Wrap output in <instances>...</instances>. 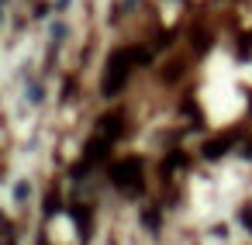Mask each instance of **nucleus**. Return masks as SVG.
I'll return each instance as SVG.
<instances>
[{"mask_svg": "<svg viewBox=\"0 0 252 245\" xmlns=\"http://www.w3.org/2000/svg\"><path fill=\"white\" fill-rule=\"evenodd\" d=\"M128 52H114L111 62H107V73H104V93H118L125 76H128Z\"/></svg>", "mask_w": 252, "mask_h": 245, "instance_id": "1", "label": "nucleus"}]
</instances>
